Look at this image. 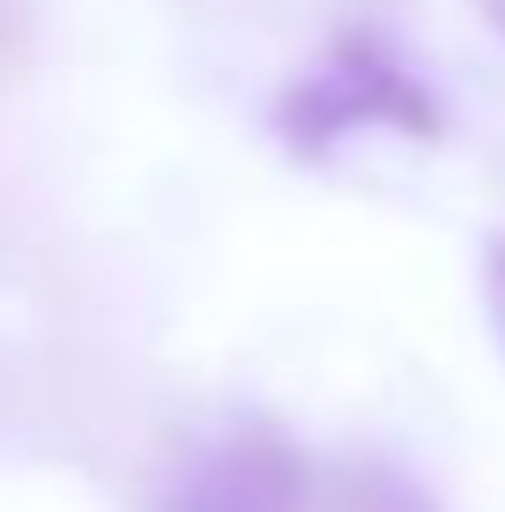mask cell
<instances>
[{"mask_svg": "<svg viewBox=\"0 0 505 512\" xmlns=\"http://www.w3.org/2000/svg\"><path fill=\"white\" fill-rule=\"evenodd\" d=\"M483 15H491V30L505 38V0H483Z\"/></svg>", "mask_w": 505, "mask_h": 512, "instance_id": "5b68a950", "label": "cell"}, {"mask_svg": "<svg viewBox=\"0 0 505 512\" xmlns=\"http://www.w3.org/2000/svg\"><path fill=\"white\" fill-rule=\"evenodd\" d=\"M15 52H23V23H15V8L0 0V75L15 67Z\"/></svg>", "mask_w": 505, "mask_h": 512, "instance_id": "277c9868", "label": "cell"}, {"mask_svg": "<svg viewBox=\"0 0 505 512\" xmlns=\"http://www.w3.org/2000/svg\"><path fill=\"white\" fill-rule=\"evenodd\" d=\"M483 320H491L498 357H505V231L483 238Z\"/></svg>", "mask_w": 505, "mask_h": 512, "instance_id": "3957f363", "label": "cell"}, {"mask_svg": "<svg viewBox=\"0 0 505 512\" xmlns=\"http://www.w3.org/2000/svg\"><path fill=\"white\" fill-rule=\"evenodd\" d=\"M372 127H394L409 141H439L446 112H439V90L424 75H409V60L379 30H342L275 97V134H283V149L298 164H327L342 141H357Z\"/></svg>", "mask_w": 505, "mask_h": 512, "instance_id": "6da1fadb", "label": "cell"}, {"mask_svg": "<svg viewBox=\"0 0 505 512\" xmlns=\"http://www.w3.org/2000/svg\"><path fill=\"white\" fill-rule=\"evenodd\" d=\"M164 512H305V461L275 431H231L171 475Z\"/></svg>", "mask_w": 505, "mask_h": 512, "instance_id": "7a4b0ae2", "label": "cell"}]
</instances>
